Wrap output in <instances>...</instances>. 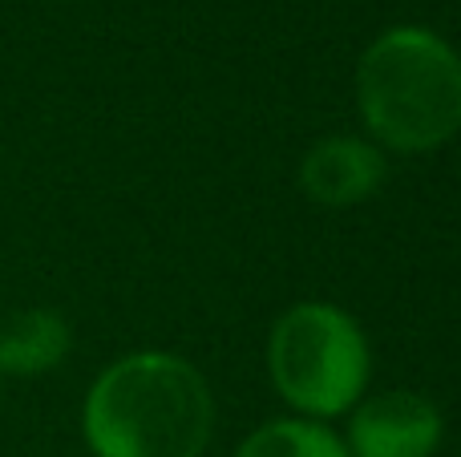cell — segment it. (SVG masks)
Returning <instances> with one entry per match:
<instances>
[{"mask_svg":"<svg viewBox=\"0 0 461 457\" xmlns=\"http://www.w3.org/2000/svg\"><path fill=\"white\" fill-rule=\"evenodd\" d=\"M267 364L276 389L295 409L336 417L365 389L368 345L340 308L300 304L271 332Z\"/></svg>","mask_w":461,"mask_h":457,"instance_id":"obj_3","label":"cell"},{"mask_svg":"<svg viewBox=\"0 0 461 457\" xmlns=\"http://www.w3.org/2000/svg\"><path fill=\"white\" fill-rule=\"evenodd\" d=\"M300 183L316 202L352 207V202H365L368 194L381 191L384 158L381 150H373L368 142H357V138H328L303 158Z\"/></svg>","mask_w":461,"mask_h":457,"instance_id":"obj_5","label":"cell"},{"mask_svg":"<svg viewBox=\"0 0 461 457\" xmlns=\"http://www.w3.org/2000/svg\"><path fill=\"white\" fill-rule=\"evenodd\" d=\"M438 442V409L409 389L373 397L352 417V457H429Z\"/></svg>","mask_w":461,"mask_h":457,"instance_id":"obj_4","label":"cell"},{"mask_svg":"<svg viewBox=\"0 0 461 457\" xmlns=\"http://www.w3.org/2000/svg\"><path fill=\"white\" fill-rule=\"evenodd\" d=\"M360 113L393 150H433L461 130V57L429 29H389L357 73Z\"/></svg>","mask_w":461,"mask_h":457,"instance_id":"obj_2","label":"cell"},{"mask_svg":"<svg viewBox=\"0 0 461 457\" xmlns=\"http://www.w3.org/2000/svg\"><path fill=\"white\" fill-rule=\"evenodd\" d=\"M235 457H352L332 429L316 421H271L243 442Z\"/></svg>","mask_w":461,"mask_h":457,"instance_id":"obj_7","label":"cell"},{"mask_svg":"<svg viewBox=\"0 0 461 457\" xmlns=\"http://www.w3.org/2000/svg\"><path fill=\"white\" fill-rule=\"evenodd\" d=\"M65 353H69V324L57 312L32 308V312H21L8 324H0V372L37 377V372L61 364Z\"/></svg>","mask_w":461,"mask_h":457,"instance_id":"obj_6","label":"cell"},{"mask_svg":"<svg viewBox=\"0 0 461 457\" xmlns=\"http://www.w3.org/2000/svg\"><path fill=\"white\" fill-rule=\"evenodd\" d=\"M211 421L207 381L167 353L110 364L86 397V437L97 457H199Z\"/></svg>","mask_w":461,"mask_h":457,"instance_id":"obj_1","label":"cell"}]
</instances>
